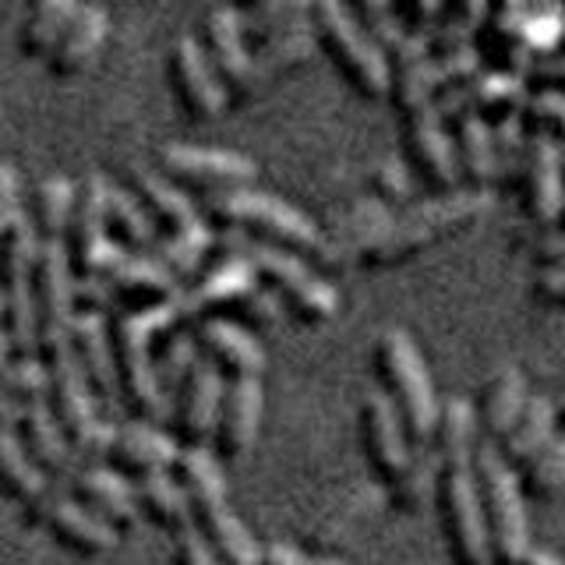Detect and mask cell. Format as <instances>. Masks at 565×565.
Wrapping results in <instances>:
<instances>
[{"label": "cell", "instance_id": "cell-1", "mask_svg": "<svg viewBox=\"0 0 565 565\" xmlns=\"http://www.w3.org/2000/svg\"><path fill=\"white\" fill-rule=\"evenodd\" d=\"M473 411L463 399H449L438 406V420L431 431L435 449V512L441 544H446L449 565H488V541L481 523V502H477L473 481Z\"/></svg>", "mask_w": 565, "mask_h": 565}, {"label": "cell", "instance_id": "cell-2", "mask_svg": "<svg viewBox=\"0 0 565 565\" xmlns=\"http://www.w3.org/2000/svg\"><path fill=\"white\" fill-rule=\"evenodd\" d=\"M484 212H488L484 191L431 194L428 202L388 220L382 234L358 255V265L361 269H393V265H403L424 252H431L441 241L467 234V230H473L484 220Z\"/></svg>", "mask_w": 565, "mask_h": 565}, {"label": "cell", "instance_id": "cell-3", "mask_svg": "<svg viewBox=\"0 0 565 565\" xmlns=\"http://www.w3.org/2000/svg\"><path fill=\"white\" fill-rule=\"evenodd\" d=\"M163 329H184L177 297L156 308L110 315V350H114L120 399L146 424L167 414V393L159 388L156 364H152V343Z\"/></svg>", "mask_w": 565, "mask_h": 565}, {"label": "cell", "instance_id": "cell-4", "mask_svg": "<svg viewBox=\"0 0 565 565\" xmlns=\"http://www.w3.org/2000/svg\"><path fill=\"white\" fill-rule=\"evenodd\" d=\"M371 367H375L382 396L399 417V428L406 441H411V449L431 446L438 399L417 343L403 329H385L375 340V347H371Z\"/></svg>", "mask_w": 565, "mask_h": 565}, {"label": "cell", "instance_id": "cell-5", "mask_svg": "<svg viewBox=\"0 0 565 565\" xmlns=\"http://www.w3.org/2000/svg\"><path fill=\"white\" fill-rule=\"evenodd\" d=\"M205 223L212 230H223V234H247L262 244L294 252L300 258H315L318 244H322V230H318L305 212L252 188L209 194Z\"/></svg>", "mask_w": 565, "mask_h": 565}, {"label": "cell", "instance_id": "cell-6", "mask_svg": "<svg viewBox=\"0 0 565 565\" xmlns=\"http://www.w3.org/2000/svg\"><path fill=\"white\" fill-rule=\"evenodd\" d=\"M473 481L488 541V565H520V558L530 552V534L516 470L494 452L491 441L481 438L473 446Z\"/></svg>", "mask_w": 565, "mask_h": 565}, {"label": "cell", "instance_id": "cell-7", "mask_svg": "<svg viewBox=\"0 0 565 565\" xmlns=\"http://www.w3.org/2000/svg\"><path fill=\"white\" fill-rule=\"evenodd\" d=\"M315 40L329 53L335 71L364 99H382L388 88V64L382 46L358 25L347 0H311Z\"/></svg>", "mask_w": 565, "mask_h": 565}, {"label": "cell", "instance_id": "cell-8", "mask_svg": "<svg viewBox=\"0 0 565 565\" xmlns=\"http://www.w3.org/2000/svg\"><path fill=\"white\" fill-rule=\"evenodd\" d=\"M230 252H237L252 262L258 282L279 300V308H287L294 322L326 326L335 315V308H340L335 290L318 273H311V265L300 255L282 252V247H273V244H262V241L230 247Z\"/></svg>", "mask_w": 565, "mask_h": 565}, {"label": "cell", "instance_id": "cell-9", "mask_svg": "<svg viewBox=\"0 0 565 565\" xmlns=\"http://www.w3.org/2000/svg\"><path fill=\"white\" fill-rule=\"evenodd\" d=\"M40 361L46 364V406L53 420H57V428L64 431L67 446L82 456H106L117 428L99 424L96 399L88 393V385L75 364L71 343H57L43 350Z\"/></svg>", "mask_w": 565, "mask_h": 565}, {"label": "cell", "instance_id": "cell-10", "mask_svg": "<svg viewBox=\"0 0 565 565\" xmlns=\"http://www.w3.org/2000/svg\"><path fill=\"white\" fill-rule=\"evenodd\" d=\"M40 237L25 216H18L0 241V297H4V332L14 358H40L32 308V265Z\"/></svg>", "mask_w": 565, "mask_h": 565}, {"label": "cell", "instance_id": "cell-11", "mask_svg": "<svg viewBox=\"0 0 565 565\" xmlns=\"http://www.w3.org/2000/svg\"><path fill=\"white\" fill-rule=\"evenodd\" d=\"M106 199H110V184L99 173H88L75 188V205H71L67 230L61 241L75 279L103 276L124 252V247L110 241V230H106Z\"/></svg>", "mask_w": 565, "mask_h": 565}, {"label": "cell", "instance_id": "cell-12", "mask_svg": "<svg viewBox=\"0 0 565 565\" xmlns=\"http://www.w3.org/2000/svg\"><path fill=\"white\" fill-rule=\"evenodd\" d=\"M32 308H35V343L40 353L67 343L71 318H75V276L61 241H40L32 265Z\"/></svg>", "mask_w": 565, "mask_h": 565}, {"label": "cell", "instance_id": "cell-13", "mask_svg": "<svg viewBox=\"0 0 565 565\" xmlns=\"http://www.w3.org/2000/svg\"><path fill=\"white\" fill-rule=\"evenodd\" d=\"M159 173L173 181L177 188H194L205 194L252 188L258 167L241 152L226 149H205V146H184V141H170L159 149Z\"/></svg>", "mask_w": 565, "mask_h": 565}, {"label": "cell", "instance_id": "cell-14", "mask_svg": "<svg viewBox=\"0 0 565 565\" xmlns=\"http://www.w3.org/2000/svg\"><path fill=\"white\" fill-rule=\"evenodd\" d=\"M255 290H258V276L252 269V262L237 252H226L212 269L199 273L188 287H181L177 308H181L184 326H199L202 318L234 315Z\"/></svg>", "mask_w": 565, "mask_h": 565}, {"label": "cell", "instance_id": "cell-15", "mask_svg": "<svg viewBox=\"0 0 565 565\" xmlns=\"http://www.w3.org/2000/svg\"><path fill=\"white\" fill-rule=\"evenodd\" d=\"M170 85L181 114L194 124H209L223 117L230 106L226 88L209 67V57L194 35H177L170 46Z\"/></svg>", "mask_w": 565, "mask_h": 565}, {"label": "cell", "instance_id": "cell-16", "mask_svg": "<svg viewBox=\"0 0 565 565\" xmlns=\"http://www.w3.org/2000/svg\"><path fill=\"white\" fill-rule=\"evenodd\" d=\"M25 509H29V523L46 526L53 541H57L61 547H67V552L82 555V558L110 555L120 541V534L114 526H106L85 505H78L75 499H64V494L43 491L40 499Z\"/></svg>", "mask_w": 565, "mask_h": 565}, {"label": "cell", "instance_id": "cell-17", "mask_svg": "<svg viewBox=\"0 0 565 565\" xmlns=\"http://www.w3.org/2000/svg\"><path fill=\"white\" fill-rule=\"evenodd\" d=\"M202 50L209 57V67L216 71V78L226 88L230 106L255 103V93H252V46H247V40H244L241 11L212 8L205 14Z\"/></svg>", "mask_w": 565, "mask_h": 565}, {"label": "cell", "instance_id": "cell-18", "mask_svg": "<svg viewBox=\"0 0 565 565\" xmlns=\"http://www.w3.org/2000/svg\"><path fill=\"white\" fill-rule=\"evenodd\" d=\"M223 375L212 367L205 358H199L188 375L177 385V403H173V441L181 449H202L212 441L223 403Z\"/></svg>", "mask_w": 565, "mask_h": 565}, {"label": "cell", "instance_id": "cell-19", "mask_svg": "<svg viewBox=\"0 0 565 565\" xmlns=\"http://www.w3.org/2000/svg\"><path fill=\"white\" fill-rule=\"evenodd\" d=\"M358 435H361V452L367 459L371 477H375L382 488H393L403 477L406 463H411L414 449L399 428L396 411L388 406L382 393L364 396L361 414H358Z\"/></svg>", "mask_w": 565, "mask_h": 565}, {"label": "cell", "instance_id": "cell-20", "mask_svg": "<svg viewBox=\"0 0 565 565\" xmlns=\"http://www.w3.org/2000/svg\"><path fill=\"white\" fill-rule=\"evenodd\" d=\"M96 279L103 282L106 297H110V315L156 308V305H167V300H173L177 294H181V282H177L152 255L120 252L110 269Z\"/></svg>", "mask_w": 565, "mask_h": 565}, {"label": "cell", "instance_id": "cell-21", "mask_svg": "<svg viewBox=\"0 0 565 565\" xmlns=\"http://www.w3.org/2000/svg\"><path fill=\"white\" fill-rule=\"evenodd\" d=\"M403 146H406V159H411L414 177L431 194L459 191V170H456L452 141H449V131L441 128V120L431 106L414 114V117H406Z\"/></svg>", "mask_w": 565, "mask_h": 565}, {"label": "cell", "instance_id": "cell-22", "mask_svg": "<svg viewBox=\"0 0 565 565\" xmlns=\"http://www.w3.org/2000/svg\"><path fill=\"white\" fill-rule=\"evenodd\" d=\"M67 343L93 399L106 406L117 403L120 388H117V367H114V350H110V318L99 311H75Z\"/></svg>", "mask_w": 565, "mask_h": 565}, {"label": "cell", "instance_id": "cell-23", "mask_svg": "<svg viewBox=\"0 0 565 565\" xmlns=\"http://www.w3.org/2000/svg\"><path fill=\"white\" fill-rule=\"evenodd\" d=\"M194 347H199L202 358L230 382L262 379V371H265V353L258 340L244 326L230 322V318H202V322L194 326Z\"/></svg>", "mask_w": 565, "mask_h": 565}, {"label": "cell", "instance_id": "cell-24", "mask_svg": "<svg viewBox=\"0 0 565 565\" xmlns=\"http://www.w3.org/2000/svg\"><path fill=\"white\" fill-rule=\"evenodd\" d=\"M258 424H262V382L234 379L223 393L216 431H212V446H216V456L223 463H234V459L247 456V449L255 446Z\"/></svg>", "mask_w": 565, "mask_h": 565}, {"label": "cell", "instance_id": "cell-25", "mask_svg": "<svg viewBox=\"0 0 565 565\" xmlns=\"http://www.w3.org/2000/svg\"><path fill=\"white\" fill-rule=\"evenodd\" d=\"M388 220H393V212H388V205H382L379 199L358 202L329 230H322V244H318L311 262L318 269H343V265L358 262V255L382 234Z\"/></svg>", "mask_w": 565, "mask_h": 565}, {"label": "cell", "instance_id": "cell-26", "mask_svg": "<svg viewBox=\"0 0 565 565\" xmlns=\"http://www.w3.org/2000/svg\"><path fill=\"white\" fill-rule=\"evenodd\" d=\"M520 205L534 223H552L562 209V156L552 138H534L520 167Z\"/></svg>", "mask_w": 565, "mask_h": 565}, {"label": "cell", "instance_id": "cell-27", "mask_svg": "<svg viewBox=\"0 0 565 565\" xmlns=\"http://www.w3.org/2000/svg\"><path fill=\"white\" fill-rule=\"evenodd\" d=\"M71 494L106 526H114L117 534H131L138 526L135 491L131 484H124V477L117 470H103V467L75 470V477H71Z\"/></svg>", "mask_w": 565, "mask_h": 565}, {"label": "cell", "instance_id": "cell-28", "mask_svg": "<svg viewBox=\"0 0 565 565\" xmlns=\"http://www.w3.org/2000/svg\"><path fill=\"white\" fill-rule=\"evenodd\" d=\"M106 35H110V14L103 4H82L78 14L71 18V25L64 35L53 43L46 71L53 78H78L85 75L93 61L99 57V50L106 46Z\"/></svg>", "mask_w": 565, "mask_h": 565}, {"label": "cell", "instance_id": "cell-29", "mask_svg": "<svg viewBox=\"0 0 565 565\" xmlns=\"http://www.w3.org/2000/svg\"><path fill=\"white\" fill-rule=\"evenodd\" d=\"M181 452V446L173 441V435L152 428V424H124L114 431L106 459L110 467L131 477H146V473H163L173 470V459Z\"/></svg>", "mask_w": 565, "mask_h": 565}, {"label": "cell", "instance_id": "cell-30", "mask_svg": "<svg viewBox=\"0 0 565 565\" xmlns=\"http://www.w3.org/2000/svg\"><path fill=\"white\" fill-rule=\"evenodd\" d=\"M315 46H318V40H315L311 18H308V22L294 25V29H287V32H276L273 40L258 43L252 50V93H255V99L269 85L294 75L300 64H308Z\"/></svg>", "mask_w": 565, "mask_h": 565}, {"label": "cell", "instance_id": "cell-31", "mask_svg": "<svg viewBox=\"0 0 565 565\" xmlns=\"http://www.w3.org/2000/svg\"><path fill=\"white\" fill-rule=\"evenodd\" d=\"M191 526L199 530L220 565H262V544L247 534V526L226 509V502L191 509Z\"/></svg>", "mask_w": 565, "mask_h": 565}, {"label": "cell", "instance_id": "cell-32", "mask_svg": "<svg viewBox=\"0 0 565 565\" xmlns=\"http://www.w3.org/2000/svg\"><path fill=\"white\" fill-rule=\"evenodd\" d=\"M523 406H526V382H523V375H520L516 367H499L484 382L477 406H470L477 438L491 441V446H494V441H499L512 428V424H516V417L523 414Z\"/></svg>", "mask_w": 565, "mask_h": 565}, {"label": "cell", "instance_id": "cell-33", "mask_svg": "<svg viewBox=\"0 0 565 565\" xmlns=\"http://www.w3.org/2000/svg\"><path fill=\"white\" fill-rule=\"evenodd\" d=\"M14 428H18L14 435H18V441H22V449L29 452L32 463L43 470V477H61V473H67L75 449L67 446V438L57 428V420H53L46 399L25 403L22 406V417H18Z\"/></svg>", "mask_w": 565, "mask_h": 565}, {"label": "cell", "instance_id": "cell-34", "mask_svg": "<svg viewBox=\"0 0 565 565\" xmlns=\"http://www.w3.org/2000/svg\"><path fill=\"white\" fill-rule=\"evenodd\" d=\"M452 156L459 181L467 191H484L494 184V146H491V128L473 114L452 117Z\"/></svg>", "mask_w": 565, "mask_h": 565}, {"label": "cell", "instance_id": "cell-35", "mask_svg": "<svg viewBox=\"0 0 565 565\" xmlns=\"http://www.w3.org/2000/svg\"><path fill=\"white\" fill-rule=\"evenodd\" d=\"M131 194L141 202V209L149 212V220L156 223V230H163V234H173V230H184L191 226L199 216V209L191 205L188 194L177 188L173 181L159 173H149V170H131Z\"/></svg>", "mask_w": 565, "mask_h": 565}, {"label": "cell", "instance_id": "cell-36", "mask_svg": "<svg viewBox=\"0 0 565 565\" xmlns=\"http://www.w3.org/2000/svg\"><path fill=\"white\" fill-rule=\"evenodd\" d=\"M216 252V234L205 220H194L184 230H173V234H163L159 244L152 247V258L163 265V269L188 287V282L202 273V262Z\"/></svg>", "mask_w": 565, "mask_h": 565}, {"label": "cell", "instance_id": "cell-37", "mask_svg": "<svg viewBox=\"0 0 565 565\" xmlns=\"http://www.w3.org/2000/svg\"><path fill=\"white\" fill-rule=\"evenodd\" d=\"M555 431H558L555 428V403L544 396H526L523 414L499 441H494V452H499L512 470H520Z\"/></svg>", "mask_w": 565, "mask_h": 565}, {"label": "cell", "instance_id": "cell-38", "mask_svg": "<svg viewBox=\"0 0 565 565\" xmlns=\"http://www.w3.org/2000/svg\"><path fill=\"white\" fill-rule=\"evenodd\" d=\"M78 8L82 0H32L25 22L18 25V53L29 61H46Z\"/></svg>", "mask_w": 565, "mask_h": 565}, {"label": "cell", "instance_id": "cell-39", "mask_svg": "<svg viewBox=\"0 0 565 565\" xmlns=\"http://www.w3.org/2000/svg\"><path fill=\"white\" fill-rule=\"evenodd\" d=\"M135 502L138 509L146 512V516L170 530V534H181V530L191 526V502L184 488L177 484V477H170L167 470L163 473H146V477H135Z\"/></svg>", "mask_w": 565, "mask_h": 565}, {"label": "cell", "instance_id": "cell-40", "mask_svg": "<svg viewBox=\"0 0 565 565\" xmlns=\"http://www.w3.org/2000/svg\"><path fill=\"white\" fill-rule=\"evenodd\" d=\"M520 494L530 502L552 505L565 494V431H555L544 446L516 470Z\"/></svg>", "mask_w": 565, "mask_h": 565}, {"label": "cell", "instance_id": "cell-41", "mask_svg": "<svg viewBox=\"0 0 565 565\" xmlns=\"http://www.w3.org/2000/svg\"><path fill=\"white\" fill-rule=\"evenodd\" d=\"M106 230H110V241L131 255H152V247L159 244L156 223L149 220V212L141 209V202L131 191L110 188V199H106Z\"/></svg>", "mask_w": 565, "mask_h": 565}, {"label": "cell", "instance_id": "cell-42", "mask_svg": "<svg viewBox=\"0 0 565 565\" xmlns=\"http://www.w3.org/2000/svg\"><path fill=\"white\" fill-rule=\"evenodd\" d=\"M43 491H46V477L22 449L14 428H0V494L8 502L32 505Z\"/></svg>", "mask_w": 565, "mask_h": 565}, {"label": "cell", "instance_id": "cell-43", "mask_svg": "<svg viewBox=\"0 0 565 565\" xmlns=\"http://www.w3.org/2000/svg\"><path fill=\"white\" fill-rule=\"evenodd\" d=\"M71 205H75V184L61 173L43 177V181L32 188V199H29V226L35 230V237L64 241Z\"/></svg>", "mask_w": 565, "mask_h": 565}, {"label": "cell", "instance_id": "cell-44", "mask_svg": "<svg viewBox=\"0 0 565 565\" xmlns=\"http://www.w3.org/2000/svg\"><path fill=\"white\" fill-rule=\"evenodd\" d=\"M173 470H177V484L184 488L191 509L212 505V502H226V484H223L220 463H216V456H212L205 446L177 452Z\"/></svg>", "mask_w": 565, "mask_h": 565}, {"label": "cell", "instance_id": "cell-45", "mask_svg": "<svg viewBox=\"0 0 565 565\" xmlns=\"http://www.w3.org/2000/svg\"><path fill=\"white\" fill-rule=\"evenodd\" d=\"M311 18V0H262V4L247 8L241 14V29L247 46H258L273 40L276 32H287Z\"/></svg>", "mask_w": 565, "mask_h": 565}, {"label": "cell", "instance_id": "cell-46", "mask_svg": "<svg viewBox=\"0 0 565 565\" xmlns=\"http://www.w3.org/2000/svg\"><path fill=\"white\" fill-rule=\"evenodd\" d=\"M435 467H438V459H435V449L431 446H420L411 452V463H406L403 477L393 484V488H385L388 491V505H393L396 512H420L424 502L431 499V488H435Z\"/></svg>", "mask_w": 565, "mask_h": 565}, {"label": "cell", "instance_id": "cell-47", "mask_svg": "<svg viewBox=\"0 0 565 565\" xmlns=\"http://www.w3.org/2000/svg\"><path fill=\"white\" fill-rule=\"evenodd\" d=\"M520 106H523L520 88L502 75L484 78L481 85L473 82V88H470V114L481 117L488 128H499V124H505V120H516Z\"/></svg>", "mask_w": 565, "mask_h": 565}, {"label": "cell", "instance_id": "cell-48", "mask_svg": "<svg viewBox=\"0 0 565 565\" xmlns=\"http://www.w3.org/2000/svg\"><path fill=\"white\" fill-rule=\"evenodd\" d=\"M0 396L18 406L46 399V364L40 358H11L0 367Z\"/></svg>", "mask_w": 565, "mask_h": 565}, {"label": "cell", "instance_id": "cell-49", "mask_svg": "<svg viewBox=\"0 0 565 565\" xmlns=\"http://www.w3.org/2000/svg\"><path fill=\"white\" fill-rule=\"evenodd\" d=\"M523 131H537V138H552L565 131V96L558 93H541L523 106Z\"/></svg>", "mask_w": 565, "mask_h": 565}, {"label": "cell", "instance_id": "cell-50", "mask_svg": "<svg viewBox=\"0 0 565 565\" xmlns=\"http://www.w3.org/2000/svg\"><path fill=\"white\" fill-rule=\"evenodd\" d=\"M371 191L382 205H406L411 202V177L399 163H379L371 170Z\"/></svg>", "mask_w": 565, "mask_h": 565}, {"label": "cell", "instance_id": "cell-51", "mask_svg": "<svg viewBox=\"0 0 565 565\" xmlns=\"http://www.w3.org/2000/svg\"><path fill=\"white\" fill-rule=\"evenodd\" d=\"M18 199H22V181H18V170L11 163H0V241H4L11 223L22 216Z\"/></svg>", "mask_w": 565, "mask_h": 565}, {"label": "cell", "instance_id": "cell-52", "mask_svg": "<svg viewBox=\"0 0 565 565\" xmlns=\"http://www.w3.org/2000/svg\"><path fill=\"white\" fill-rule=\"evenodd\" d=\"M441 11V0H399L396 8V22L406 35H424Z\"/></svg>", "mask_w": 565, "mask_h": 565}, {"label": "cell", "instance_id": "cell-53", "mask_svg": "<svg viewBox=\"0 0 565 565\" xmlns=\"http://www.w3.org/2000/svg\"><path fill=\"white\" fill-rule=\"evenodd\" d=\"M234 315L241 318L244 326H252V329L273 326L276 318H279V300H276V297H273L269 290H265L262 282H258V290H255L252 297H247Z\"/></svg>", "mask_w": 565, "mask_h": 565}, {"label": "cell", "instance_id": "cell-54", "mask_svg": "<svg viewBox=\"0 0 565 565\" xmlns=\"http://www.w3.org/2000/svg\"><path fill=\"white\" fill-rule=\"evenodd\" d=\"M173 565H220V558L209 552V544L199 537V530L188 526V530H181V534H177Z\"/></svg>", "mask_w": 565, "mask_h": 565}, {"label": "cell", "instance_id": "cell-55", "mask_svg": "<svg viewBox=\"0 0 565 565\" xmlns=\"http://www.w3.org/2000/svg\"><path fill=\"white\" fill-rule=\"evenodd\" d=\"M530 297L541 300V305L565 308V269H541L530 279Z\"/></svg>", "mask_w": 565, "mask_h": 565}, {"label": "cell", "instance_id": "cell-56", "mask_svg": "<svg viewBox=\"0 0 565 565\" xmlns=\"http://www.w3.org/2000/svg\"><path fill=\"white\" fill-rule=\"evenodd\" d=\"M262 565H343V562L308 555V552H300V547H294V544H265L262 547Z\"/></svg>", "mask_w": 565, "mask_h": 565}, {"label": "cell", "instance_id": "cell-57", "mask_svg": "<svg viewBox=\"0 0 565 565\" xmlns=\"http://www.w3.org/2000/svg\"><path fill=\"white\" fill-rule=\"evenodd\" d=\"M534 265H541V269H565V230H555L552 237L534 247Z\"/></svg>", "mask_w": 565, "mask_h": 565}, {"label": "cell", "instance_id": "cell-58", "mask_svg": "<svg viewBox=\"0 0 565 565\" xmlns=\"http://www.w3.org/2000/svg\"><path fill=\"white\" fill-rule=\"evenodd\" d=\"M18 417H22V406H18V403H11V399H4V396H0V428H14V424H18Z\"/></svg>", "mask_w": 565, "mask_h": 565}, {"label": "cell", "instance_id": "cell-59", "mask_svg": "<svg viewBox=\"0 0 565 565\" xmlns=\"http://www.w3.org/2000/svg\"><path fill=\"white\" fill-rule=\"evenodd\" d=\"M520 565H562L552 552H541V547H530V552L520 558Z\"/></svg>", "mask_w": 565, "mask_h": 565}, {"label": "cell", "instance_id": "cell-60", "mask_svg": "<svg viewBox=\"0 0 565 565\" xmlns=\"http://www.w3.org/2000/svg\"><path fill=\"white\" fill-rule=\"evenodd\" d=\"M11 358H14V353H11V340H8V332L0 329V367H4Z\"/></svg>", "mask_w": 565, "mask_h": 565}, {"label": "cell", "instance_id": "cell-61", "mask_svg": "<svg viewBox=\"0 0 565 565\" xmlns=\"http://www.w3.org/2000/svg\"><path fill=\"white\" fill-rule=\"evenodd\" d=\"M555 428H558V431H565V396L555 403Z\"/></svg>", "mask_w": 565, "mask_h": 565}, {"label": "cell", "instance_id": "cell-62", "mask_svg": "<svg viewBox=\"0 0 565 565\" xmlns=\"http://www.w3.org/2000/svg\"><path fill=\"white\" fill-rule=\"evenodd\" d=\"M0 329H4V297H0Z\"/></svg>", "mask_w": 565, "mask_h": 565}, {"label": "cell", "instance_id": "cell-63", "mask_svg": "<svg viewBox=\"0 0 565 565\" xmlns=\"http://www.w3.org/2000/svg\"><path fill=\"white\" fill-rule=\"evenodd\" d=\"M241 4H244V8H255V4H262V0H241Z\"/></svg>", "mask_w": 565, "mask_h": 565}]
</instances>
